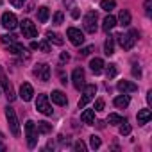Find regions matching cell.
<instances>
[{
  "label": "cell",
  "instance_id": "1",
  "mask_svg": "<svg viewBox=\"0 0 152 152\" xmlns=\"http://www.w3.org/2000/svg\"><path fill=\"white\" fill-rule=\"evenodd\" d=\"M116 38H118V43H120V47H122L124 50H131V48L134 47L136 39L140 38V32H138L136 29H131L127 34H118Z\"/></svg>",
  "mask_w": 152,
  "mask_h": 152
},
{
  "label": "cell",
  "instance_id": "2",
  "mask_svg": "<svg viewBox=\"0 0 152 152\" xmlns=\"http://www.w3.org/2000/svg\"><path fill=\"white\" fill-rule=\"evenodd\" d=\"M38 129H36V124L32 120H27L25 122V136H27V145L31 148H34L38 145Z\"/></svg>",
  "mask_w": 152,
  "mask_h": 152
},
{
  "label": "cell",
  "instance_id": "3",
  "mask_svg": "<svg viewBox=\"0 0 152 152\" xmlns=\"http://www.w3.org/2000/svg\"><path fill=\"white\" fill-rule=\"evenodd\" d=\"M6 118H7V122H9V129H11V132H13V136H20V124H18V116H16V113H15V109L13 107H6Z\"/></svg>",
  "mask_w": 152,
  "mask_h": 152
},
{
  "label": "cell",
  "instance_id": "4",
  "mask_svg": "<svg viewBox=\"0 0 152 152\" xmlns=\"http://www.w3.org/2000/svg\"><path fill=\"white\" fill-rule=\"evenodd\" d=\"M97 22H99V15H97L95 11L86 13V16H84V29H86V32L95 34V31H97Z\"/></svg>",
  "mask_w": 152,
  "mask_h": 152
},
{
  "label": "cell",
  "instance_id": "5",
  "mask_svg": "<svg viewBox=\"0 0 152 152\" xmlns=\"http://www.w3.org/2000/svg\"><path fill=\"white\" fill-rule=\"evenodd\" d=\"M36 109H38L39 113L47 115V116H50V115L54 113V109H52V106H50V102H48V97H47V95H38Z\"/></svg>",
  "mask_w": 152,
  "mask_h": 152
},
{
  "label": "cell",
  "instance_id": "6",
  "mask_svg": "<svg viewBox=\"0 0 152 152\" xmlns=\"http://www.w3.org/2000/svg\"><path fill=\"white\" fill-rule=\"evenodd\" d=\"M66 36H68V39L72 41V45H75V47H81L83 43H84V34L79 31V29H75V27H70L68 31H66Z\"/></svg>",
  "mask_w": 152,
  "mask_h": 152
},
{
  "label": "cell",
  "instance_id": "7",
  "mask_svg": "<svg viewBox=\"0 0 152 152\" xmlns=\"http://www.w3.org/2000/svg\"><path fill=\"white\" fill-rule=\"evenodd\" d=\"M86 81V75H84V70L83 68H75L73 73H72V83L75 86V90H83L84 88V83Z\"/></svg>",
  "mask_w": 152,
  "mask_h": 152
},
{
  "label": "cell",
  "instance_id": "8",
  "mask_svg": "<svg viewBox=\"0 0 152 152\" xmlns=\"http://www.w3.org/2000/svg\"><path fill=\"white\" fill-rule=\"evenodd\" d=\"M34 75H36L39 81L47 83V81L50 79V66H48L47 63H39V64H36V66H34Z\"/></svg>",
  "mask_w": 152,
  "mask_h": 152
},
{
  "label": "cell",
  "instance_id": "9",
  "mask_svg": "<svg viewBox=\"0 0 152 152\" xmlns=\"http://www.w3.org/2000/svg\"><path fill=\"white\" fill-rule=\"evenodd\" d=\"M95 93H97V86L95 84H88V86L84 84V95L79 100V107H86V104L95 99Z\"/></svg>",
  "mask_w": 152,
  "mask_h": 152
},
{
  "label": "cell",
  "instance_id": "10",
  "mask_svg": "<svg viewBox=\"0 0 152 152\" xmlns=\"http://www.w3.org/2000/svg\"><path fill=\"white\" fill-rule=\"evenodd\" d=\"M20 27H22L23 38H36V36H38V29H36V25H34L31 20H23Z\"/></svg>",
  "mask_w": 152,
  "mask_h": 152
},
{
  "label": "cell",
  "instance_id": "11",
  "mask_svg": "<svg viewBox=\"0 0 152 152\" xmlns=\"http://www.w3.org/2000/svg\"><path fill=\"white\" fill-rule=\"evenodd\" d=\"M2 25L6 27V29H9V31H13L16 25H18V20H16V16L13 15V13H9V11H6L4 15H2Z\"/></svg>",
  "mask_w": 152,
  "mask_h": 152
},
{
  "label": "cell",
  "instance_id": "12",
  "mask_svg": "<svg viewBox=\"0 0 152 152\" xmlns=\"http://www.w3.org/2000/svg\"><path fill=\"white\" fill-rule=\"evenodd\" d=\"M32 95H34L32 86H31L29 83H23V84L20 86V99H22L23 102H29V100H32Z\"/></svg>",
  "mask_w": 152,
  "mask_h": 152
},
{
  "label": "cell",
  "instance_id": "13",
  "mask_svg": "<svg viewBox=\"0 0 152 152\" xmlns=\"http://www.w3.org/2000/svg\"><path fill=\"white\" fill-rule=\"evenodd\" d=\"M116 88H118V91H122V93H134V91H138V84L129 83V81H120V83L116 84Z\"/></svg>",
  "mask_w": 152,
  "mask_h": 152
},
{
  "label": "cell",
  "instance_id": "14",
  "mask_svg": "<svg viewBox=\"0 0 152 152\" xmlns=\"http://www.w3.org/2000/svg\"><path fill=\"white\" fill-rule=\"evenodd\" d=\"M50 99H52V102H54V104H57V106H66V104H68L66 95H64L63 91H59V90H54V91H52V95H50Z\"/></svg>",
  "mask_w": 152,
  "mask_h": 152
},
{
  "label": "cell",
  "instance_id": "15",
  "mask_svg": "<svg viewBox=\"0 0 152 152\" xmlns=\"http://www.w3.org/2000/svg\"><path fill=\"white\" fill-rule=\"evenodd\" d=\"M0 83H2V86H4V90H6V97H7V100L9 102H13L15 100V91H13V86H11V83L4 77V75H2V77H0Z\"/></svg>",
  "mask_w": 152,
  "mask_h": 152
},
{
  "label": "cell",
  "instance_id": "16",
  "mask_svg": "<svg viewBox=\"0 0 152 152\" xmlns=\"http://www.w3.org/2000/svg\"><path fill=\"white\" fill-rule=\"evenodd\" d=\"M90 66H91V72H93L95 75H100V73L104 72V61H102L100 57L91 59V61H90Z\"/></svg>",
  "mask_w": 152,
  "mask_h": 152
},
{
  "label": "cell",
  "instance_id": "17",
  "mask_svg": "<svg viewBox=\"0 0 152 152\" xmlns=\"http://www.w3.org/2000/svg\"><path fill=\"white\" fill-rule=\"evenodd\" d=\"M136 118H138V125H145V124L152 118V111H150L148 107H147V109H140Z\"/></svg>",
  "mask_w": 152,
  "mask_h": 152
},
{
  "label": "cell",
  "instance_id": "18",
  "mask_svg": "<svg viewBox=\"0 0 152 152\" xmlns=\"http://www.w3.org/2000/svg\"><path fill=\"white\" fill-rule=\"evenodd\" d=\"M81 120H83L86 125H93V124H95V109H86V111H83Z\"/></svg>",
  "mask_w": 152,
  "mask_h": 152
},
{
  "label": "cell",
  "instance_id": "19",
  "mask_svg": "<svg viewBox=\"0 0 152 152\" xmlns=\"http://www.w3.org/2000/svg\"><path fill=\"white\" fill-rule=\"evenodd\" d=\"M116 23H120V25H124V27L131 25V13H129L127 9H122L120 15H118V22H116Z\"/></svg>",
  "mask_w": 152,
  "mask_h": 152
},
{
  "label": "cell",
  "instance_id": "20",
  "mask_svg": "<svg viewBox=\"0 0 152 152\" xmlns=\"http://www.w3.org/2000/svg\"><path fill=\"white\" fill-rule=\"evenodd\" d=\"M115 25H116V18H115V16H111V15H107V16L104 18V22H102V29H104L106 32H109Z\"/></svg>",
  "mask_w": 152,
  "mask_h": 152
},
{
  "label": "cell",
  "instance_id": "21",
  "mask_svg": "<svg viewBox=\"0 0 152 152\" xmlns=\"http://www.w3.org/2000/svg\"><path fill=\"white\" fill-rule=\"evenodd\" d=\"M104 54L106 56H113L115 54V38H107L106 43H104Z\"/></svg>",
  "mask_w": 152,
  "mask_h": 152
},
{
  "label": "cell",
  "instance_id": "22",
  "mask_svg": "<svg viewBox=\"0 0 152 152\" xmlns=\"http://www.w3.org/2000/svg\"><path fill=\"white\" fill-rule=\"evenodd\" d=\"M129 102H131V100H129V97H127V95H120V97H116V99L113 100V104H115L116 107H120V109L127 107V106H129Z\"/></svg>",
  "mask_w": 152,
  "mask_h": 152
},
{
  "label": "cell",
  "instance_id": "23",
  "mask_svg": "<svg viewBox=\"0 0 152 152\" xmlns=\"http://www.w3.org/2000/svg\"><path fill=\"white\" fill-rule=\"evenodd\" d=\"M48 16H50V11H48V7L41 6V7L38 9V20H39L41 23H45V22L48 20Z\"/></svg>",
  "mask_w": 152,
  "mask_h": 152
},
{
  "label": "cell",
  "instance_id": "24",
  "mask_svg": "<svg viewBox=\"0 0 152 152\" xmlns=\"http://www.w3.org/2000/svg\"><path fill=\"white\" fill-rule=\"evenodd\" d=\"M47 39H48L50 43H56V45H63V38H61L57 32H52V31H48V32H47Z\"/></svg>",
  "mask_w": 152,
  "mask_h": 152
},
{
  "label": "cell",
  "instance_id": "25",
  "mask_svg": "<svg viewBox=\"0 0 152 152\" xmlns=\"http://www.w3.org/2000/svg\"><path fill=\"white\" fill-rule=\"evenodd\" d=\"M9 52H11V54H15V56H18V54H23V52H25V48H23V45H22V43H16V41H15V43H11V45H9Z\"/></svg>",
  "mask_w": 152,
  "mask_h": 152
},
{
  "label": "cell",
  "instance_id": "26",
  "mask_svg": "<svg viewBox=\"0 0 152 152\" xmlns=\"http://www.w3.org/2000/svg\"><path fill=\"white\" fill-rule=\"evenodd\" d=\"M118 75V66L116 64H109L107 68H106V77L107 79H115Z\"/></svg>",
  "mask_w": 152,
  "mask_h": 152
},
{
  "label": "cell",
  "instance_id": "27",
  "mask_svg": "<svg viewBox=\"0 0 152 152\" xmlns=\"http://www.w3.org/2000/svg\"><path fill=\"white\" fill-rule=\"evenodd\" d=\"M36 129H38V132H41V134H48V132L52 131V125L47 124V122H38Z\"/></svg>",
  "mask_w": 152,
  "mask_h": 152
},
{
  "label": "cell",
  "instance_id": "28",
  "mask_svg": "<svg viewBox=\"0 0 152 152\" xmlns=\"http://www.w3.org/2000/svg\"><path fill=\"white\" fill-rule=\"evenodd\" d=\"M115 6H116L115 0H102V2H100V7H102L104 11H107V13H111V11L115 9Z\"/></svg>",
  "mask_w": 152,
  "mask_h": 152
},
{
  "label": "cell",
  "instance_id": "29",
  "mask_svg": "<svg viewBox=\"0 0 152 152\" xmlns=\"http://www.w3.org/2000/svg\"><path fill=\"white\" fill-rule=\"evenodd\" d=\"M124 120H125V118H122V116H120V115H116V113H111V115H109V118H107L109 125H120Z\"/></svg>",
  "mask_w": 152,
  "mask_h": 152
},
{
  "label": "cell",
  "instance_id": "30",
  "mask_svg": "<svg viewBox=\"0 0 152 152\" xmlns=\"http://www.w3.org/2000/svg\"><path fill=\"white\" fill-rule=\"evenodd\" d=\"M0 39H2V43H4V45H11V43H15V41H16V36H15V34H4Z\"/></svg>",
  "mask_w": 152,
  "mask_h": 152
},
{
  "label": "cell",
  "instance_id": "31",
  "mask_svg": "<svg viewBox=\"0 0 152 152\" xmlns=\"http://www.w3.org/2000/svg\"><path fill=\"white\" fill-rule=\"evenodd\" d=\"M120 134H122V136H124V134H125V136L131 134V125L127 124V120H124V122L120 124Z\"/></svg>",
  "mask_w": 152,
  "mask_h": 152
},
{
  "label": "cell",
  "instance_id": "32",
  "mask_svg": "<svg viewBox=\"0 0 152 152\" xmlns=\"http://www.w3.org/2000/svg\"><path fill=\"white\" fill-rule=\"evenodd\" d=\"M63 20H64V15H63L61 11H57V13L54 15V18H52V23H54V25H61Z\"/></svg>",
  "mask_w": 152,
  "mask_h": 152
},
{
  "label": "cell",
  "instance_id": "33",
  "mask_svg": "<svg viewBox=\"0 0 152 152\" xmlns=\"http://www.w3.org/2000/svg\"><path fill=\"white\" fill-rule=\"evenodd\" d=\"M90 145H91V148H99V147L102 145V141H100V138H99V136H95V134H93V136L90 138Z\"/></svg>",
  "mask_w": 152,
  "mask_h": 152
},
{
  "label": "cell",
  "instance_id": "34",
  "mask_svg": "<svg viewBox=\"0 0 152 152\" xmlns=\"http://www.w3.org/2000/svg\"><path fill=\"white\" fill-rule=\"evenodd\" d=\"M143 7H145V15H147V16H150V15H152V0H145Z\"/></svg>",
  "mask_w": 152,
  "mask_h": 152
},
{
  "label": "cell",
  "instance_id": "35",
  "mask_svg": "<svg viewBox=\"0 0 152 152\" xmlns=\"http://www.w3.org/2000/svg\"><path fill=\"white\" fill-rule=\"evenodd\" d=\"M73 148L77 150V152H83V150H86V145H84V141H83V140H79V141H75Z\"/></svg>",
  "mask_w": 152,
  "mask_h": 152
},
{
  "label": "cell",
  "instance_id": "36",
  "mask_svg": "<svg viewBox=\"0 0 152 152\" xmlns=\"http://www.w3.org/2000/svg\"><path fill=\"white\" fill-rule=\"evenodd\" d=\"M93 109H95V111H102V109H104V100H102V99H97Z\"/></svg>",
  "mask_w": 152,
  "mask_h": 152
},
{
  "label": "cell",
  "instance_id": "37",
  "mask_svg": "<svg viewBox=\"0 0 152 152\" xmlns=\"http://www.w3.org/2000/svg\"><path fill=\"white\" fill-rule=\"evenodd\" d=\"M93 50H95V47H93V45H90V47H84V48L81 50V56H90Z\"/></svg>",
  "mask_w": 152,
  "mask_h": 152
},
{
  "label": "cell",
  "instance_id": "38",
  "mask_svg": "<svg viewBox=\"0 0 152 152\" xmlns=\"http://www.w3.org/2000/svg\"><path fill=\"white\" fill-rule=\"evenodd\" d=\"M9 4H11L13 7H23L25 0H9Z\"/></svg>",
  "mask_w": 152,
  "mask_h": 152
},
{
  "label": "cell",
  "instance_id": "39",
  "mask_svg": "<svg viewBox=\"0 0 152 152\" xmlns=\"http://www.w3.org/2000/svg\"><path fill=\"white\" fill-rule=\"evenodd\" d=\"M38 48H39V50H43V52H50V47H48V43H47V41L38 43Z\"/></svg>",
  "mask_w": 152,
  "mask_h": 152
},
{
  "label": "cell",
  "instance_id": "40",
  "mask_svg": "<svg viewBox=\"0 0 152 152\" xmlns=\"http://www.w3.org/2000/svg\"><path fill=\"white\" fill-rule=\"evenodd\" d=\"M132 75H134V77H140V75H141V70L138 68V64L132 66Z\"/></svg>",
  "mask_w": 152,
  "mask_h": 152
},
{
  "label": "cell",
  "instance_id": "41",
  "mask_svg": "<svg viewBox=\"0 0 152 152\" xmlns=\"http://www.w3.org/2000/svg\"><path fill=\"white\" fill-rule=\"evenodd\" d=\"M68 59H70V56H68L66 52H64V54H61V63H64V61H68Z\"/></svg>",
  "mask_w": 152,
  "mask_h": 152
},
{
  "label": "cell",
  "instance_id": "42",
  "mask_svg": "<svg viewBox=\"0 0 152 152\" xmlns=\"http://www.w3.org/2000/svg\"><path fill=\"white\" fill-rule=\"evenodd\" d=\"M147 102H148V104H152V91H148V93H147Z\"/></svg>",
  "mask_w": 152,
  "mask_h": 152
},
{
  "label": "cell",
  "instance_id": "43",
  "mask_svg": "<svg viewBox=\"0 0 152 152\" xmlns=\"http://www.w3.org/2000/svg\"><path fill=\"white\" fill-rule=\"evenodd\" d=\"M72 16H73V18H79V11L73 9V11H72Z\"/></svg>",
  "mask_w": 152,
  "mask_h": 152
},
{
  "label": "cell",
  "instance_id": "44",
  "mask_svg": "<svg viewBox=\"0 0 152 152\" xmlns=\"http://www.w3.org/2000/svg\"><path fill=\"white\" fill-rule=\"evenodd\" d=\"M31 48H32V50H38V43H36V41H32V43H31Z\"/></svg>",
  "mask_w": 152,
  "mask_h": 152
},
{
  "label": "cell",
  "instance_id": "45",
  "mask_svg": "<svg viewBox=\"0 0 152 152\" xmlns=\"http://www.w3.org/2000/svg\"><path fill=\"white\" fill-rule=\"evenodd\" d=\"M0 150H6V147H4V143L0 141Z\"/></svg>",
  "mask_w": 152,
  "mask_h": 152
}]
</instances>
